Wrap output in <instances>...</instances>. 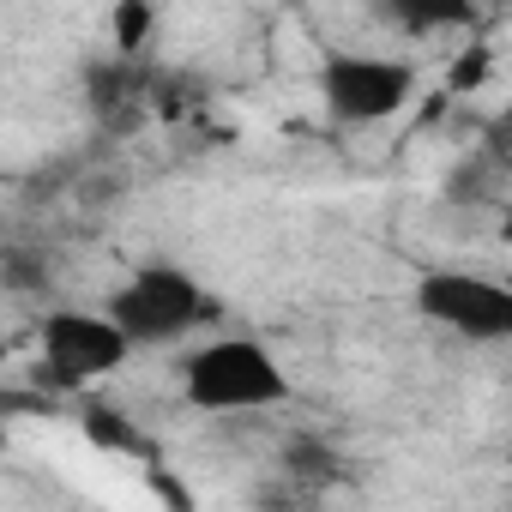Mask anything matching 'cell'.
I'll use <instances>...</instances> for the list:
<instances>
[{"mask_svg": "<svg viewBox=\"0 0 512 512\" xmlns=\"http://www.w3.org/2000/svg\"><path fill=\"white\" fill-rule=\"evenodd\" d=\"M181 398L205 416L278 410L290 404V374L260 338H211L181 362Z\"/></svg>", "mask_w": 512, "mask_h": 512, "instance_id": "obj_1", "label": "cell"}, {"mask_svg": "<svg viewBox=\"0 0 512 512\" xmlns=\"http://www.w3.org/2000/svg\"><path fill=\"white\" fill-rule=\"evenodd\" d=\"M103 314L127 332L133 350H157V344H181L187 332H199V326L211 320V296H205V284H199L187 266L151 260V266H139V272L109 296Z\"/></svg>", "mask_w": 512, "mask_h": 512, "instance_id": "obj_2", "label": "cell"}, {"mask_svg": "<svg viewBox=\"0 0 512 512\" xmlns=\"http://www.w3.org/2000/svg\"><path fill=\"white\" fill-rule=\"evenodd\" d=\"M127 356H133L127 332L97 308H55L37 320V368L61 392H85V386L121 374Z\"/></svg>", "mask_w": 512, "mask_h": 512, "instance_id": "obj_3", "label": "cell"}, {"mask_svg": "<svg viewBox=\"0 0 512 512\" xmlns=\"http://www.w3.org/2000/svg\"><path fill=\"white\" fill-rule=\"evenodd\" d=\"M320 103L332 121L344 127H374V121H392L410 97H416V67L398 61V55H368V49H344V55H326L320 73Z\"/></svg>", "mask_w": 512, "mask_h": 512, "instance_id": "obj_4", "label": "cell"}, {"mask_svg": "<svg viewBox=\"0 0 512 512\" xmlns=\"http://www.w3.org/2000/svg\"><path fill=\"white\" fill-rule=\"evenodd\" d=\"M410 308L464 338V344H506L512 338V290L494 284V278H476V272H458V266H434L416 278L410 290Z\"/></svg>", "mask_w": 512, "mask_h": 512, "instance_id": "obj_5", "label": "cell"}, {"mask_svg": "<svg viewBox=\"0 0 512 512\" xmlns=\"http://www.w3.org/2000/svg\"><path fill=\"white\" fill-rule=\"evenodd\" d=\"M386 19L410 37H440V31H470L482 19V0H386Z\"/></svg>", "mask_w": 512, "mask_h": 512, "instance_id": "obj_6", "label": "cell"}, {"mask_svg": "<svg viewBox=\"0 0 512 512\" xmlns=\"http://www.w3.org/2000/svg\"><path fill=\"white\" fill-rule=\"evenodd\" d=\"M151 0H115V19H109V31H115V49L121 55H139L145 49V37H151Z\"/></svg>", "mask_w": 512, "mask_h": 512, "instance_id": "obj_7", "label": "cell"}, {"mask_svg": "<svg viewBox=\"0 0 512 512\" xmlns=\"http://www.w3.org/2000/svg\"><path fill=\"white\" fill-rule=\"evenodd\" d=\"M0 452H7V416H0Z\"/></svg>", "mask_w": 512, "mask_h": 512, "instance_id": "obj_8", "label": "cell"}]
</instances>
